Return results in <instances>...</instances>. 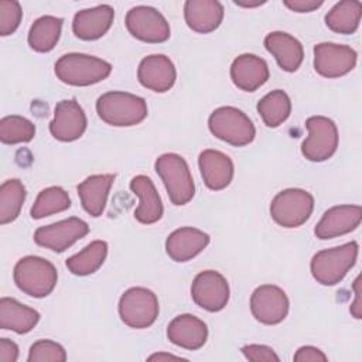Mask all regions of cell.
I'll return each instance as SVG.
<instances>
[{"mask_svg":"<svg viewBox=\"0 0 362 362\" xmlns=\"http://www.w3.org/2000/svg\"><path fill=\"white\" fill-rule=\"evenodd\" d=\"M112 72V65L93 55L69 52L55 62L57 78L72 86H89L106 79Z\"/></svg>","mask_w":362,"mask_h":362,"instance_id":"7a4b0ae2","label":"cell"},{"mask_svg":"<svg viewBox=\"0 0 362 362\" xmlns=\"http://www.w3.org/2000/svg\"><path fill=\"white\" fill-rule=\"evenodd\" d=\"M168 359H184L181 356L173 355V354H164V352H158V354H153L147 358V361H168Z\"/></svg>","mask_w":362,"mask_h":362,"instance_id":"b9f144b4","label":"cell"},{"mask_svg":"<svg viewBox=\"0 0 362 362\" xmlns=\"http://www.w3.org/2000/svg\"><path fill=\"white\" fill-rule=\"evenodd\" d=\"M154 168L164 182L168 198L174 205H185L194 198V180L187 161L181 156L175 153L161 154L156 160Z\"/></svg>","mask_w":362,"mask_h":362,"instance_id":"5b68a950","label":"cell"},{"mask_svg":"<svg viewBox=\"0 0 362 362\" xmlns=\"http://www.w3.org/2000/svg\"><path fill=\"white\" fill-rule=\"evenodd\" d=\"M120 320L130 328L141 329L154 324L158 317L157 296L146 287H132L119 300Z\"/></svg>","mask_w":362,"mask_h":362,"instance_id":"ba28073f","label":"cell"},{"mask_svg":"<svg viewBox=\"0 0 362 362\" xmlns=\"http://www.w3.org/2000/svg\"><path fill=\"white\" fill-rule=\"evenodd\" d=\"M293 359L296 362H318V361L325 362L328 358L321 349L311 345H304L296 351Z\"/></svg>","mask_w":362,"mask_h":362,"instance_id":"74e56055","label":"cell"},{"mask_svg":"<svg viewBox=\"0 0 362 362\" xmlns=\"http://www.w3.org/2000/svg\"><path fill=\"white\" fill-rule=\"evenodd\" d=\"M88 232L89 226L85 221L71 216L68 219L38 228L34 232V242L38 246L61 253L86 236Z\"/></svg>","mask_w":362,"mask_h":362,"instance_id":"8fae6325","label":"cell"},{"mask_svg":"<svg viewBox=\"0 0 362 362\" xmlns=\"http://www.w3.org/2000/svg\"><path fill=\"white\" fill-rule=\"evenodd\" d=\"M288 297L277 286L263 284L255 288L250 297L252 315L264 325H276L288 314Z\"/></svg>","mask_w":362,"mask_h":362,"instance_id":"5bb4252c","label":"cell"},{"mask_svg":"<svg viewBox=\"0 0 362 362\" xmlns=\"http://www.w3.org/2000/svg\"><path fill=\"white\" fill-rule=\"evenodd\" d=\"M361 276H358L355 280H354V286H352V288H354V293H355V301L351 304V308H349V311H351V314H352V317L354 318H356V320H361L362 318V303H361Z\"/></svg>","mask_w":362,"mask_h":362,"instance_id":"60d3db41","label":"cell"},{"mask_svg":"<svg viewBox=\"0 0 362 362\" xmlns=\"http://www.w3.org/2000/svg\"><path fill=\"white\" fill-rule=\"evenodd\" d=\"M62 23L64 20L55 16H42L37 18L31 24L27 37L30 48L37 52L51 51L61 37Z\"/></svg>","mask_w":362,"mask_h":362,"instance_id":"83f0119b","label":"cell"},{"mask_svg":"<svg viewBox=\"0 0 362 362\" xmlns=\"http://www.w3.org/2000/svg\"><path fill=\"white\" fill-rule=\"evenodd\" d=\"M362 4L356 0L337 3L325 16L327 27L338 34H354L361 21Z\"/></svg>","mask_w":362,"mask_h":362,"instance_id":"f1b7e54d","label":"cell"},{"mask_svg":"<svg viewBox=\"0 0 362 362\" xmlns=\"http://www.w3.org/2000/svg\"><path fill=\"white\" fill-rule=\"evenodd\" d=\"M28 362H65L66 352L62 345L49 341V339H40L34 342L28 352Z\"/></svg>","mask_w":362,"mask_h":362,"instance_id":"e575fe53","label":"cell"},{"mask_svg":"<svg viewBox=\"0 0 362 362\" xmlns=\"http://www.w3.org/2000/svg\"><path fill=\"white\" fill-rule=\"evenodd\" d=\"M209 132L219 140L235 147H243L255 140L256 129L252 120L238 107L222 106L208 119Z\"/></svg>","mask_w":362,"mask_h":362,"instance_id":"8992f818","label":"cell"},{"mask_svg":"<svg viewBox=\"0 0 362 362\" xmlns=\"http://www.w3.org/2000/svg\"><path fill=\"white\" fill-rule=\"evenodd\" d=\"M187 25L199 34L215 31L223 20V6L216 0H187L184 4Z\"/></svg>","mask_w":362,"mask_h":362,"instance_id":"cb8c5ba5","label":"cell"},{"mask_svg":"<svg viewBox=\"0 0 362 362\" xmlns=\"http://www.w3.org/2000/svg\"><path fill=\"white\" fill-rule=\"evenodd\" d=\"M115 18V10L109 4H100L92 8H85L74 16L72 31L85 41H93L103 37Z\"/></svg>","mask_w":362,"mask_h":362,"instance_id":"ffe728a7","label":"cell"},{"mask_svg":"<svg viewBox=\"0 0 362 362\" xmlns=\"http://www.w3.org/2000/svg\"><path fill=\"white\" fill-rule=\"evenodd\" d=\"M25 201V187L17 178L7 180L0 187V223L13 222Z\"/></svg>","mask_w":362,"mask_h":362,"instance_id":"1f68e13d","label":"cell"},{"mask_svg":"<svg viewBox=\"0 0 362 362\" xmlns=\"http://www.w3.org/2000/svg\"><path fill=\"white\" fill-rule=\"evenodd\" d=\"M191 297L198 307L216 313L223 310L229 301V284L219 272L204 270L191 284Z\"/></svg>","mask_w":362,"mask_h":362,"instance_id":"4fadbf2b","label":"cell"},{"mask_svg":"<svg viewBox=\"0 0 362 362\" xmlns=\"http://www.w3.org/2000/svg\"><path fill=\"white\" fill-rule=\"evenodd\" d=\"M130 189L140 199L139 206L134 211V218L144 225L160 221L164 208L153 181L147 175H136L130 181Z\"/></svg>","mask_w":362,"mask_h":362,"instance_id":"d4e9b609","label":"cell"},{"mask_svg":"<svg viewBox=\"0 0 362 362\" xmlns=\"http://www.w3.org/2000/svg\"><path fill=\"white\" fill-rule=\"evenodd\" d=\"M361 219L362 208L359 205H337L324 212L314 233L321 240L338 238L355 230Z\"/></svg>","mask_w":362,"mask_h":362,"instance_id":"e0dca14e","label":"cell"},{"mask_svg":"<svg viewBox=\"0 0 362 362\" xmlns=\"http://www.w3.org/2000/svg\"><path fill=\"white\" fill-rule=\"evenodd\" d=\"M96 112L105 123L116 127H127L139 124L147 117V103L141 96L112 90L98 98Z\"/></svg>","mask_w":362,"mask_h":362,"instance_id":"6da1fadb","label":"cell"},{"mask_svg":"<svg viewBox=\"0 0 362 362\" xmlns=\"http://www.w3.org/2000/svg\"><path fill=\"white\" fill-rule=\"evenodd\" d=\"M283 3L296 13H310L322 6V0H284Z\"/></svg>","mask_w":362,"mask_h":362,"instance_id":"f35d334b","label":"cell"},{"mask_svg":"<svg viewBox=\"0 0 362 362\" xmlns=\"http://www.w3.org/2000/svg\"><path fill=\"white\" fill-rule=\"evenodd\" d=\"M308 132L301 144L303 156L314 163H321L334 156L338 147L337 124L325 116H311L305 122Z\"/></svg>","mask_w":362,"mask_h":362,"instance_id":"9c48e42d","label":"cell"},{"mask_svg":"<svg viewBox=\"0 0 362 362\" xmlns=\"http://www.w3.org/2000/svg\"><path fill=\"white\" fill-rule=\"evenodd\" d=\"M107 256V243L105 240H93L81 252L66 259L68 270L75 276H88L99 270Z\"/></svg>","mask_w":362,"mask_h":362,"instance_id":"f546056e","label":"cell"},{"mask_svg":"<svg viewBox=\"0 0 362 362\" xmlns=\"http://www.w3.org/2000/svg\"><path fill=\"white\" fill-rule=\"evenodd\" d=\"M71 206V198L68 192L61 187H48L42 189L31 206L30 215L34 219H42L45 216L62 212Z\"/></svg>","mask_w":362,"mask_h":362,"instance_id":"d6a6232c","label":"cell"},{"mask_svg":"<svg viewBox=\"0 0 362 362\" xmlns=\"http://www.w3.org/2000/svg\"><path fill=\"white\" fill-rule=\"evenodd\" d=\"M264 47L286 72H296L304 59V48L301 42L284 31L269 33L264 37Z\"/></svg>","mask_w":362,"mask_h":362,"instance_id":"603a6c76","label":"cell"},{"mask_svg":"<svg viewBox=\"0 0 362 362\" xmlns=\"http://www.w3.org/2000/svg\"><path fill=\"white\" fill-rule=\"evenodd\" d=\"M40 321V313L11 297L0 300V328L17 334L30 332Z\"/></svg>","mask_w":362,"mask_h":362,"instance_id":"4316f807","label":"cell"},{"mask_svg":"<svg viewBox=\"0 0 362 362\" xmlns=\"http://www.w3.org/2000/svg\"><path fill=\"white\" fill-rule=\"evenodd\" d=\"M358 250V243L352 240L317 252L310 263L313 277L322 286L338 284L356 263Z\"/></svg>","mask_w":362,"mask_h":362,"instance_id":"277c9868","label":"cell"},{"mask_svg":"<svg viewBox=\"0 0 362 362\" xmlns=\"http://www.w3.org/2000/svg\"><path fill=\"white\" fill-rule=\"evenodd\" d=\"M18 359V346L8 338H0V362H16Z\"/></svg>","mask_w":362,"mask_h":362,"instance_id":"ab89813d","label":"cell"},{"mask_svg":"<svg viewBox=\"0 0 362 362\" xmlns=\"http://www.w3.org/2000/svg\"><path fill=\"white\" fill-rule=\"evenodd\" d=\"M198 165L205 185L212 191L226 188L233 178V163L219 150L208 148L201 151Z\"/></svg>","mask_w":362,"mask_h":362,"instance_id":"7402d4cb","label":"cell"},{"mask_svg":"<svg viewBox=\"0 0 362 362\" xmlns=\"http://www.w3.org/2000/svg\"><path fill=\"white\" fill-rule=\"evenodd\" d=\"M242 354L245 355L246 359L253 362H279L280 361L276 352L267 345H259V344L245 345L242 348Z\"/></svg>","mask_w":362,"mask_h":362,"instance_id":"8d00e7d4","label":"cell"},{"mask_svg":"<svg viewBox=\"0 0 362 362\" xmlns=\"http://www.w3.org/2000/svg\"><path fill=\"white\" fill-rule=\"evenodd\" d=\"M167 338L177 346L197 351L202 348L208 339V327L192 314H181L168 324Z\"/></svg>","mask_w":362,"mask_h":362,"instance_id":"d6986e66","label":"cell"},{"mask_svg":"<svg viewBox=\"0 0 362 362\" xmlns=\"http://www.w3.org/2000/svg\"><path fill=\"white\" fill-rule=\"evenodd\" d=\"M139 82L154 92L163 93L170 90L177 79V71L173 61L163 54L144 57L137 68Z\"/></svg>","mask_w":362,"mask_h":362,"instance_id":"2e32d148","label":"cell"},{"mask_svg":"<svg viewBox=\"0 0 362 362\" xmlns=\"http://www.w3.org/2000/svg\"><path fill=\"white\" fill-rule=\"evenodd\" d=\"M257 112L267 127H279L291 113V100L284 90L276 89L257 102Z\"/></svg>","mask_w":362,"mask_h":362,"instance_id":"4dcf8cb0","label":"cell"},{"mask_svg":"<svg viewBox=\"0 0 362 362\" xmlns=\"http://www.w3.org/2000/svg\"><path fill=\"white\" fill-rule=\"evenodd\" d=\"M86 124V115L76 99H64L55 105L49 132L59 141H74L85 133Z\"/></svg>","mask_w":362,"mask_h":362,"instance_id":"9a60e30c","label":"cell"},{"mask_svg":"<svg viewBox=\"0 0 362 362\" xmlns=\"http://www.w3.org/2000/svg\"><path fill=\"white\" fill-rule=\"evenodd\" d=\"M269 66L266 61L253 54L236 57L230 65V79L233 85L245 92H255L269 79Z\"/></svg>","mask_w":362,"mask_h":362,"instance_id":"ac0fdd59","label":"cell"},{"mask_svg":"<svg viewBox=\"0 0 362 362\" xmlns=\"http://www.w3.org/2000/svg\"><path fill=\"white\" fill-rule=\"evenodd\" d=\"M356 51L349 45L320 42L314 47V69L324 78H339L356 65Z\"/></svg>","mask_w":362,"mask_h":362,"instance_id":"7c38bea8","label":"cell"},{"mask_svg":"<svg viewBox=\"0 0 362 362\" xmlns=\"http://www.w3.org/2000/svg\"><path fill=\"white\" fill-rule=\"evenodd\" d=\"M314 209V197L301 188L280 191L270 204L273 221L283 228H298L308 221Z\"/></svg>","mask_w":362,"mask_h":362,"instance_id":"52a82bcc","label":"cell"},{"mask_svg":"<svg viewBox=\"0 0 362 362\" xmlns=\"http://www.w3.org/2000/svg\"><path fill=\"white\" fill-rule=\"evenodd\" d=\"M209 243V235L197 228H178L165 240V252L174 262H188Z\"/></svg>","mask_w":362,"mask_h":362,"instance_id":"44dd1931","label":"cell"},{"mask_svg":"<svg viewBox=\"0 0 362 362\" xmlns=\"http://www.w3.org/2000/svg\"><path fill=\"white\" fill-rule=\"evenodd\" d=\"M126 28L137 40L158 44L170 38V24L165 17L154 7L136 6L126 14Z\"/></svg>","mask_w":362,"mask_h":362,"instance_id":"30bf717a","label":"cell"},{"mask_svg":"<svg viewBox=\"0 0 362 362\" xmlns=\"http://www.w3.org/2000/svg\"><path fill=\"white\" fill-rule=\"evenodd\" d=\"M115 174H95L83 180L78 187V195L83 209L90 216H100L105 211L110 187L113 185Z\"/></svg>","mask_w":362,"mask_h":362,"instance_id":"484cf974","label":"cell"},{"mask_svg":"<svg viewBox=\"0 0 362 362\" xmlns=\"http://www.w3.org/2000/svg\"><path fill=\"white\" fill-rule=\"evenodd\" d=\"M23 17V10L16 0H0V35L6 37L13 34Z\"/></svg>","mask_w":362,"mask_h":362,"instance_id":"d590c367","label":"cell"},{"mask_svg":"<svg viewBox=\"0 0 362 362\" xmlns=\"http://www.w3.org/2000/svg\"><path fill=\"white\" fill-rule=\"evenodd\" d=\"M264 3H266L264 0H256V1L235 0V4H236V6H240V7H257V6H262V4H264Z\"/></svg>","mask_w":362,"mask_h":362,"instance_id":"7bdbcfd3","label":"cell"},{"mask_svg":"<svg viewBox=\"0 0 362 362\" xmlns=\"http://www.w3.org/2000/svg\"><path fill=\"white\" fill-rule=\"evenodd\" d=\"M14 283L27 296L42 298L55 288L58 273L55 266L40 256L21 257L14 266Z\"/></svg>","mask_w":362,"mask_h":362,"instance_id":"3957f363","label":"cell"},{"mask_svg":"<svg viewBox=\"0 0 362 362\" xmlns=\"http://www.w3.org/2000/svg\"><path fill=\"white\" fill-rule=\"evenodd\" d=\"M35 136V126L31 120L10 115L0 120V141L4 144H18L28 143Z\"/></svg>","mask_w":362,"mask_h":362,"instance_id":"836d02e7","label":"cell"}]
</instances>
